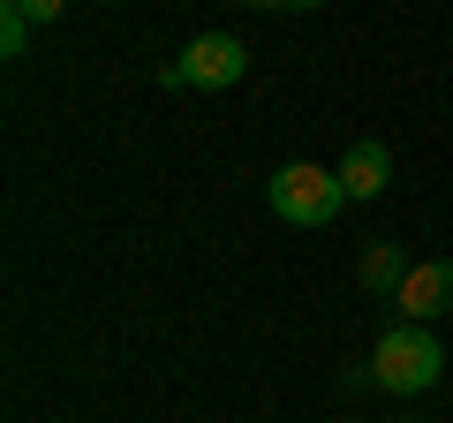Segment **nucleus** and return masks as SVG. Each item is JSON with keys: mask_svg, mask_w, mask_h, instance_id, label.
<instances>
[{"mask_svg": "<svg viewBox=\"0 0 453 423\" xmlns=\"http://www.w3.org/2000/svg\"><path fill=\"white\" fill-rule=\"evenodd\" d=\"M348 423H356V416H348Z\"/></svg>", "mask_w": 453, "mask_h": 423, "instance_id": "nucleus-11", "label": "nucleus"}, {"mask_svg": "<svg viewBox=\"0 0 453 423\" xmlns=\"http://www.w3.org/2000/svg\"><path fill=\"white\" fill-rule=\"evenodd\" d=\"M250 8H288V0H250Z\"/></svg>", "mask_w": 453, "mask_h": 423, "instance_id": "nucleus-10", "label": "nucleus"}, {"mask_svg": "<svg viewBox=\"0 0 453 423\" xmlns=\"http://www.w3.org/2000/svg\"><path fill=\"white\" fill-rule=\"evenodd\" d=\"M242 76H250V53H242V38H234V31L189 38V46H181V61L159 68L166 91H234Z\"/></svg>", "mask_w": 453, "mask_h": 423, "instance_id": "nucleus-2", "label": "nucleus"}, {"mask_svg": "<svg viewBox=\"0 0 453 423\" xmlns=\"http://www.w3.org/2000/svg\"><path fill=\"white\" fill-rule=\"evenodd\" d=\"M393 303H401L408 326H431V318H446V310H453V258H423V265H408V280L393 288Z\"/></svg>", "mask_w": 453, "mask_h": 423, "instance_id": "nucleus-4", "label": "nucleus"}, {"mask_svg": "<svg viewBox=\"0 0 453 423\" xmlns=\"http://www.w3.org/2000/svg\"><path fill=\"white\" fill-rule=\"evenodd\" d=\"M23 46H31V16H23V8H8V0H0V53H8V61H16Z\"/></svg>", "mask_w": 453, "mask_h": 423, "instance_id": "nucleus-7", "label": "nucleus"}, {"mask_svg": "<svg viewBox=\"0 0 453 423\" xmlns=\"http://www.w3.org/2000/svg\"><path fill=\"white\" fill-rule=\"evenodd\" d=\"M273 212L280 219H288V227H325V219H333L340 204H348V189H340V174L333 166H310V159H288L273 174Z\"/></svg>", "mask_w": 453, "mask_h": 423, "instance_id": "nucleus-3", "label": "nucleus"}, {"mask_svg": "<svg viewBox=\"0 0 453 423\" xmlns=\"http://www.w3.org/2000/svg\"><path fill=\"white\" fill-rule=\"evenodd\" d=\"M333 174H340V189L356 196V204H371V196H386V181H393V151L386 144H348V159H340Z\"/></svg>", "mask_w": 453, "mask_h": 423, "instance_id": "nucleus-5", "label": "nucleus"}, {"mask_svg": "<svg viewBox=\"0 0 453 423\" xmlns=\"http://www.w3.org/2000/svg\"><path fill=\"white\" fill-rule=\"evenodd\" d=\"M288 8H295V16H310V8H325V0H288Z\"/></svg>", "mask_w": 453, "mask_h": 423, "instance_id": "nucleus-9", "label": "nucleus"}, {"mask_svg": "<svg viewBox=\"0 0 453 423\" xmlns=\"http://www.w3.org/2000/svg\"><path fill=\"white\" fill-rule=\"evenodd\" d=\"M371 371H378V393H401L408 401V393H431L438 378H446V348L431 341V326H408L401 318V326L371 348Z\"/></svg>", "mask_w": 453, "mask_h": 423, "instance_id": "nucleus-1", "label": "nucleus"}, {"mask_svg": "<svg viewBox=\"0 0 453 423\" xmlns=\"http://www.w3.org/2000/svg\"><path fill=\"white\" fill-rule=\"evenodd\" d=\"M8 8H23V16H31V23H53V16H61V8H68V0H8Z\"/></svg>", "mask_w": 453, "mask_h": 423, "instance_id": "nucleus-8", "label": "nucleus"}, {"mask_svg": "<svg viewBox=\"0 0 453 423\" xmlns=\"http://www.w3.org/2000/svg\"><path fill=\"white\" fill-rule=\"evenodd\" d=\"M401 280H408V258H401V250H393V242H371V250H363V288L393 295V288H401Z\"/></svg>", "mask_w": 453, "mask_h": 423, "instance_id": "nucleus-6", "label": "nucleus"}]
</instances>
